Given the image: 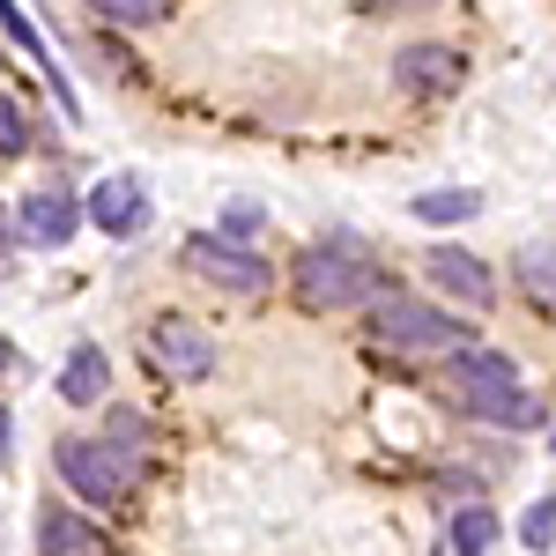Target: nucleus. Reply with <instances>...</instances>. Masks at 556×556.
I'll return each instance as SVG.
<instances>
[{"label":"nucleus","mask_w":556,"mask_h":556,"mask_svg":"<svg viewBox=\"0 0 556 556\" xmlns=\"http://www.w3.org/2000/svg\"><path fill=\"white\" fill-rule=\"evenodd\" d=\"M445 364H453V393H460V408H468L475 424H497V430H534L542 424V408H534V393L519 386L513 356H497V349H453Z\"/></svg>","instance_id":"1"},{"label":"nucleus","mask_w":556,"mask_h":556,"mask_svg":"<svg viewBox=\"0 0 556 556\" xmlns=\"http://www.w3.org/2000/svg\"><path fill=\"white\" fill-rule=\"evenodd\" d=\"M290 282H298V304L304 312H342V304H364V298H386L379 267L364 260L356 238H319V245H304L298 267H290Z\"/></svg>","instance_id":"2"},{"label":"nucleus","mask_w":556,"mask_h":556,"mask_svg":"<svg viewBox=\"0 0 556 556\" xmlns=\"http://www.w3.org/2000/svg\"><path fill=\"white\" fill-rule=\"evenodd\" d=\"M371 334H379L386 349H401V356H453V349H468V327H460L453 312L416 304V298H379Z\"/></svg>","instance_id":"3"},{"label":"nucleus","mask_w":556,"mask_h":556,"mask_svg":"<svg viewBox=\"0 0 556 556\" xmlns=\"http://www.w3.org/2000/svg\"><path fill=\"white\" fill-rule=\"evenodd\" d=\"M52 460H60V475H67V490L89 497V505H112V497L134 482V453L112 445V438H60Z\"/></svg>","instance_id":"4"},{"label":"nucleus","mask_w":556,"mask_h":556,"mask_svg":"<svg viewBox=\"0 0 556 556\" xmlns=\"http://www.w3.org/2000/svg\"><path fill=\"white\" fill-rule=\"evenodd\" d=\"M186 275H201L230 298H267L275 290V267L260 253H245L238 238H186Z\"/></svg>","instance_id":"5"},{"label":"nucleus","mask_w":556,"mask_h":556,"mask_svg":"<svg viewBox=\"0 0 556 556\" xmlns=\"http://www.w3.org/2000/svg\"><path fill=\"white\" fill-rule=\"evenodd\" d=\"M215 356H223L215 334H208V327H193V319H178V312L149 327V371H156V379H208Z\"/></svg>","instance_id":"6"},{"label":"nucleus","mask_w":556,"mask_h":556,"mask_svg":"<svg viewBox=\"0 0 556 556\" xmlns=\"http://www.w3.org/2000/svg\"><path fill=\"white\" fill-rule=\"evenodd\" d=\"M393 83L408 97H453L468 83V52L460 45H401L393 52Z\"/></svg>","instance_id":"7"},{"label":"nucleus","mask_w":556,"mask_h":556,"mask_svg":"<svg viewBox=\"0 0 556 556\" xmlns=\"http://www.w3.org/2000/svg\"><path fill=\"white\" fill-rule=\"evenodd\" d=\"M75 223H83V208H75V193L67 186H38V193H23V208H15V230H23V245H67L75 238Z\"/></svg>","instance_id":"8"},{"label":"nucleus","mask_w":556,"mask_h":556,"mask_svg":"<svg viewBox=\"0 0 556 556\" xmlns=\"http://www.w3.org/2000/svg\"><path fill=\"white\" fill-rule=\"evenodd\" d=\"M424 267H430V282H438V290H453V298L468 304V312H490V304H497V282H490V267H482L475 253H460V245H430Z\"/></svg>","instance_id":"9"},{"label":"nucleus","mask_w":556,"mask_h":556,"mask_svg":"<svg viewBox=\"0 0 556 556\" xmlns=\"http://www.w3.org/2000/svg\"><path fill=\"white\" fill-rule=\"evenodd\" d=\"M89 223H97L104 238H141V230H149V193H141V178H97Z\"/></svg>","instance_id":"10"},{"label":"nucleus","mask_w":556,"mask_h":556,"mask_svg":"<svg viewBox=\"0 0 556 556\" xmlns=\"http://www.w3.org/2000/svg\"><path fill=\"white\" fill-rule=\"evenodd\" d=\"M60 401L67 408H97L104 401V349L83 342L75 356H67V371H60Z\"/></svg>","instance_id":"11"},{"label":"nucleus","mask_w":556,"mask_h":556,"mask_svg":"<svg viewBox=\"0 0 556 556\" xmlns=\"http://www.w3.org/2000/svg\"><path fill=\"white\" fill-rule=\"evenodd\" d=\"M38 549H45V556H97V542H89V519H75L67 505H45V513H38Z\"/></svg>","instance_id":"12"},{"label":"nucleus","mask_w":556,"mask_h":556,"mask_svg":"<svg viewBox=\"0 0 556 556\" xmlns=\"http://www.w3.org/2000/svg\"><path fill=\"white\" fill-rule=\"evenodd\" d=\"M0 30H8V38H15V45H23V52H30V60H38V67H45V83H52V97H60V112L75 119V89L60 83V67L45 60V38H38V30H30V15H23L15 0H0Z\"/></svg>","instance_id":"13"},{"label":"nucleus","mask_w":556,"mask_h":556,"mask_svg":"<svg viewBox=\"0 0 556 556\" xmlns=\"http://www.w3.org/2000/svg\"><path fill=\"white\" fill-rule=\"evenodd\" d=\"M490 542H497V513L490 505H468L453 519V556H490Z\"/></svg>","instance_id":"14"},{"label":"nucleus","mask_w":556,"mask_h":556,"mask_svg":"<svg viewBox=\"0 0 556 556\" xmlns=\"http://www.w3.org/2000/svg\"><path fill=\"white\" fill-rule=\"evenodd\" d=\"M475 208H482V193H424V201H416L424 223H468Z\"/></svg>","instance_id":"15"},{"label":"nucleus","mask_w":556,"mask_h":556,"mask_svg":"<svg viewBox=\"0 0 556 556\" xmlns=\"http://www.w3.org/2000/svg\"><path fill=\"white\" fill-rule=\"evenodd\" d=\"M519 542H527V549H549V542H556V490L527 505V519H519Z\"/></svg>","instance_id":"16"},{"label":"nucleus","mask_w":556,"mask_h":556,"mask_svg":"<svg viewBox=\"0 0 556 556\" xmlns=\"http://www.w3.org/2000/svg\"><path fill=\"white\" fill-rule=\"evenodd\" d=\"M519 282L534 290V304H556V253H519Z\"/></svg>","instance_id":"17"},{"label":"nucleus","mask_w":556,"mask_h":556,"mask_svg":"<svg viewBox=\"0 0 556 556\" xmlns=\"http://www.w3.org/2000/svg\"><path fill=\"white\" fill-rule=\"evenodd\" d=\"M104 23H156L164 15V0H89Z\"/></svg>","instance_id":"18"},{"label":"nucleus","mask_w":556,"mask_h":556,"mask_svg":"<svg viewBox=\"0 0 556 556\" xmlns=\"http://www.w3.org/2000/svg\"><path fill=\"white\" fill-rule=\"evenodd\" d=\"M23 149H30V119H23V104L0 97V156H23Z\"/></svg>","instance_id":"19"},{"label":"nucleus","mask_w":556,"mask_h":556,"mask_svg":"<svg viewBox=\"0 0 556 556\" xmlns=\"http://www.w3.org/2000/svg\"><path fill=\"white\" fill-rule=\"evenodd\" d=\"M0 460H8V408H0Z\"/></svg>","instance_id":"20"},{"label":"nucleus","mask_w":556,"mask_h":556,"mask_svg":"<svg viewBox=\"0 0 556 556\" xmlns=\"http://www.w3.org/2000/svg\"><path fill=\"white\" fill-rule=\"evenodd\" d=\"M549 445H556V430H549Z\"/></svg>","instance_id":"21"}]
</instances>
